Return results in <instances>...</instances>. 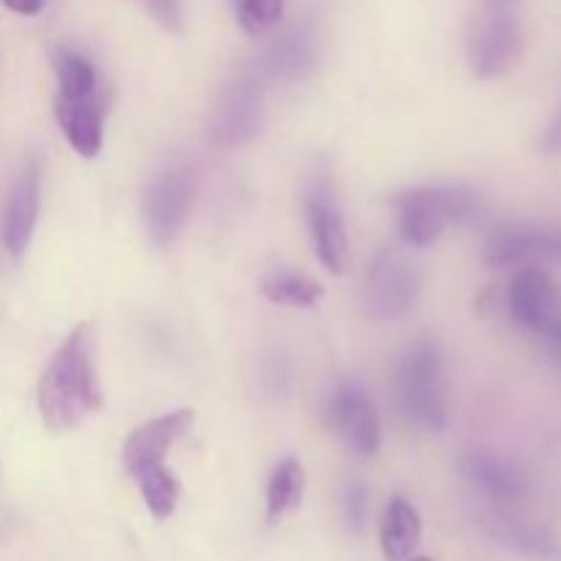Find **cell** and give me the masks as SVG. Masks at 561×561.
Returning <instances> with one entry per match:
<instances>
[{"mask_svg": "<svg viewBox=\"0 0 561 561\" xmlns=\"http://www.w3.org/2000/svg\"><path fill=\"white\" fill-rule=\"evenodd\" d=\"M367 510H370V491L365 482L348 480L343 488V518L351 531H362L367 520Z\"/></svg>", "mask_w": 561, "mask_h": 561, "instance_id": "cb8c5ba5", "label": "cell"}, {"mask_svg": "<svg viewBox=\"0 0 561 561\" xmlns=\"http://www.w3.org/2000/svg\"><path fill=\"white\" fill-rule=\"evenodd\" d=\"M422 285V268L409 252L383 250L370 263L362 288V307L370 321H394L411 310Z\"/></svg>", "mask_w": 561, "mask_h": 561, "instance_id": "5b68a950", "label": "cell"}, {"mask_svg": "<svg viewBox=\"0 0 561 561\" xmlns=\"http://www.w3.org/2000/svg\"><path fill=\"white\" fill-rule=\"evenodd\" d=\"M261 294L268 301L283 307H312L323 296V288L316 279L305 277V274L288 272V268H277L268 272L261 279Z\"/></svg>", "mask_w": 561, "mask_h": 561, "instance_id": "44dd1931", "label": "cell"}, {"mask_svg": "<svg viewBox=\"0 0 561 561\" xmlns=\"http://www.w3.org/2000/svg\"><path fill=\"white\" fill-rule=\"evenodd\" d=\"M480 520L482 529L504 551L531 561H561V540L548 526L520 520L515 515H507L504 510H491V513L480 515Z\"/></svg>", "mask_w": 561, "mask_h": 561, "instance_id": "5bb4252c", "label": "cell"}, {"mask_svg": "<svg viewBox=\"0 0 561 561\" xmlns=\"http://www.w3.org/2000/svg\"><path fill=\"white\" fill-rule=\"evenodd\" d=\"M0 3H3L9 11H14V14H22V16H33L44 9V0H0Z\"/></svg>", "mask_w": 561, "mask_h": 561, "instance_id": "4316f807", "label": "cell"}, {"mask_svg": "<svg viewBox=\"0 0 561 561\" xmlns=\"http://www.w3.org/2000/svg\"><path fill=\"white\" fill-rule=\"evenodd\" d=\"M507 307L518 327L540 334V329L551 321L553 312L561 310L557 285L540 266L518 268L513 283H510Z\"/></svg>", "mask_w": 561, "mask_h": 561, "instance_id": "2e32d148", "label": "cell"}, {"mask_svg": "<svg viewBox=\"0 0 561 561\" xmlns=\"http://www.w3.org/2000/svg\"><path fill=\"white\" fill-rule=\"evenodd\" d=\"M305 496V469L296 458H285L274 466L266 485V518L277 524L279 518L299 507Z\"/></svg>", "mask_w": 561, "mask_h": 561, "instance_id": "d6986e66", "label": "cell"}, {"mask_svg": "<svg viewBox=\"0 0 561 561\" xmlns=\"http://www.w3.org/2000/svg\"><path fill=\"white\" fill-rule=\"evenodd\" d=\"M192 425H195V411L192 409L170 411V414L157 416V420L142 422V425L135 427L124 442L121 458H124L126 471L135 477L137 471L148 469V466L164 463L168 449L173 447L179 438H184Z\"/></svg>", "mask_w": 561, "mask_h": 561, "instance_id": "8fae6325", "label": "cell"}, {"mask_svg": "<svg viewBox=\"0 0 561 561\" xmlns=\"http://www.w3.org/2000/svg\"><path fill=\"white\" fill-rule=\"evenodd\" d=\"M318 60V33L310 22H299L285 31L257 64L255 75L263 82H296L305 80Z\"/></svg>", "mask_w": 561, "mask_h": 561, "instance_id": "4fadbf2b", "label": "cell"}, {"mask_svg": "<svg viewBox=\"0 0 561 561\" xmlns=\"http://www.w3.org/2000/svg\"><path fill=\"white\" fill-rule=\"evenodd\" d=\"M460 474L482 496L491 499L493 504H502V507L518 504L529 496V480H526L524 471L510 463L507 458H502V455L488 453V449H474V453L463 455L460 458Z\"/></svg>", "mask_w": 561, "mask_h": 561, "instance_id": "7c38bea8", "label": "cell"}, {"mask_svg": "<svg viewBox=\"0 0 561 561\" xmlns=\"http://www.w3.org/2000/svg\"><path fill=\"white\" fill-rule=\"evenodd\" d=\"M137 488H140V496L146 502L148 513L157 520H168L175 513V504H179L181 485L175 480L173 471L164 463L148 466V469L137 471L135 474Z\"/></svg>", "mask_w": 561, "mask_h": 561, "instance_id": "ffe728a7", "label": "cell"}, {"mask_svg": "<svg viewBox=\"0 0 561 561\" xmlns=\"http://www.w3.org/2000/svg\"><path fill=\"white\" fill-rule=\"evenodd\" d=\"M55 118L64 129L66 140L80 157L93 159L102 151L104 107L99 93L88 99H60L55 102Z\"/></svg>", "mask_w": 561, "mask_h": 561, "instance_id": "e0dca14e", "label": "cell"}, {"mask_svg": "<svg viewBox=\"0 0 561 561\" xmlns=\"http://www.w3.org/2000/svg\"><path fill=\"white\" fill-rule=\"evenodd\" d=\"M38 411L53 433L75 431L104 405L96 376V329L77 323L38 378Z\"/></svg>", "mask_w": 561, "mask_h": 561, "instance_id": "6da1fadb", "label": "cell"}, {"mask_svg": "<svg viewBox=\"0 0 561 561\" xmlns=\"http://www.w3.org/2000/svg\"><path fill=\"white\" fill-rule=\"evenodd\" d=\"M233 5L241 31L252 38L274 31L285 11V0H233Z\"/></svg>", "mask_w": 561, "mask_h": 561, "instance_id": "603a6c76", "label": "cell"}, {"mask_svg": "<svg viewBox=\"0 0 561 561\" xmlns=\"http://www.w3.org/2000/svg\"><path fill=\"white\" fill-rule=\"evenodd\" d=\"M305 208L318 261H321L332 274H343L351 255L348 233H345L337 192H334L332 170H329L327 162H318L316 168L310 170V175H307Z\"/></svg>", "mask_w": 561, "mask_h": 561, "instance_id": "8992f818", "label": "cell"}, {"mask_svg": "<svg viewBox=\"0 0 561 561\" xmlns=\"http://www.w3.org/2000/svg\"><path fill=\"white\" fill-rule=\"evenodd\" d=\"M537 148L548 157H561V110L546 124L540 140H537Z\"/></svg>", "mask_w": 561, "mask_h": 561, "instance_id": "484cf974", "label": "cell"}, {"mask_svg": "<svg viewBox=\"0 0 561 561\" xmlns=\"http://www.w3.org/2000/svg\"><path fill=\"white\" fill-rule=\"evenodd\" d=\"M263 113V80L255 71H241L219 91L208 124V140L222 151L247 146L261 131Z\"/></svg>", "mask_w": 561, "mask_h": 561, "instance_id": "52a82bcc", "label": "cell"}, {"mask_svg": "<svg viewBox=\"0 0 561 561\" xmlns=\"http://www.w3.org/2000/svg\"><path fill=\"white\" fill-rule=\"evenodd\" d=\"M524 0H477L469 27V64L480 80H493L524 53Z\"/></svg>", "mask_w": 561, "mask_h": 561, "instance_id": "3957f363", "label": "cell"}, {"mask_svg": "<svg viewBox=\"0 0 561 561\" xmlns=\"http://www.w3.org/2000/svg\"><path fill=\"white\" fill-rule=\"evenodd\" d=\"M327 422L362 458H373L381 449V422L356 381H340L332 389L327 400Z\"/></svg>", "mask_w": 561, "mask_h": 561, "instance_id": "9c48e42d", "label": "cell"}, {"mask_svg": "<svg viewBox=\"0 0 561 561\" xmlns=\"http://www.w3.org/2000/svg\"><path fill=\"white\" fill-rule=\"evenodd\" d=\"M38 195H42L38 164L31 162L16 175L14 186H11L9 197H5L3 217H0V241L9 250V255L20 257L27 250V244H31L38 219Z\"/></svg>", "mask_w": 561, "mask_h": 561, "instance_id": "9a60e30c", "label": "cell"}, {"mask_svg": "<svg viewBox=\"0 0 561 561\" xmlns=\"http://www.w3.org/2000/svg\"><path fill=\"white\" fill-rule=\"evenodd\" d=\"M192 201H195V173L190 164L173 162L153 175L142 203L146 228L153 244H173L190 217Z\"/></svg>", "mask_w": 561, "mask_h": 561, "instance_id": "ba28073f", "label": "cell"}, {"mask_svg": "<svg viewBox=\"0 0 561 561\" xmlns=\"http://www.w3.org/2000/svg\"><path fill=\"white\" fill-rule=\"evenodd\" d=\"M409 561H433V559H427V557H411Z\"/></svg>", "mask_w": 561, "mask_h": 561, "instance_id": "83f0119b", "label": "cell"}, {"mask_svg": "<svg viewBox=\"0 0 561 561\" xmlns=\"http://www.w3.org/2000/svg\"><path fill=\"white\" fill-rule=\"evenodd\" d=\"M398 405L405 420L427 433L447 427L442 351L431 340H420L405 351L398 370Z\"/></svg>", "mask_w": 561, "mask_h": 561, "instance_id": "277c9868", "label": "cell"}, {"mask_svg": "<svg viewBox=\"0 0 561 561\" xmlns=\"http://www.w3.org/2000/svg\"><path fill=\"white\" fill-rule=\"evenodd\" d=\"M55 71H58L60 99H88L96 93V71L80 53L60 49L55 55Z\"/></svg>", "mask_w": 561, "mask_h": 561, "instance_id": "7402d4cb", "label": "cell"}, {"mask_svg": "<svg viewBox=\"0 0 561 561\" xmlns=\"http://www.w3.org/2000/svg\"><path fill=\"white\" fill-rule=\"evenodd\" d=\"M148 14L168 31H181L184 25V11H181V0H142Z\"/></svg>", "mask_w": 561, "mask_h": 561, "instance_id": "d4e9b609", "label": "cell"}, {"mask_svg": "<svg viewBox=\"0 0 561 561\" xmlns=\"http://www.w3.org/2000/svg\"><path fill=\"white\" fill-rule=\"evenodd\" d=\"M398 230L405 244L431 247L458 222L480 211V197L466 186H416L394 195Z\"/></svg>", "mask_w": 561, "mask_h": 561, "instance_id": "7a4b0ae2", "label": "cell"}, {"mask_svg": "<svg viewBox=\"0 0 561 561\" xmlns=\"http://www.w3.org/2000/svg\"><path fill=\"white\" fill-rule=\"evenodd\" d=\"M491 266L561 263V228L553 225H502L485 241Z\"/></svg>", "mask_w": 561, "mask_h": 561, "instance_id": "30bf717a", "label": "cell"}, {"mask_svg": "<svg viewBox=\"0 0 561 561\" xmlns=\"http://www.w3.org/2000/svg\"><path fill=\"white\" fill-rule=\"evenodd\" d=\"M422 540V518L405 499H392L383 513L381 551L387 561H409Z\"/></svg>", "mask_w": 561, "mask_h": 561, "instance_id": "ac0fdd59", "label": "cell"}]
</instances>
